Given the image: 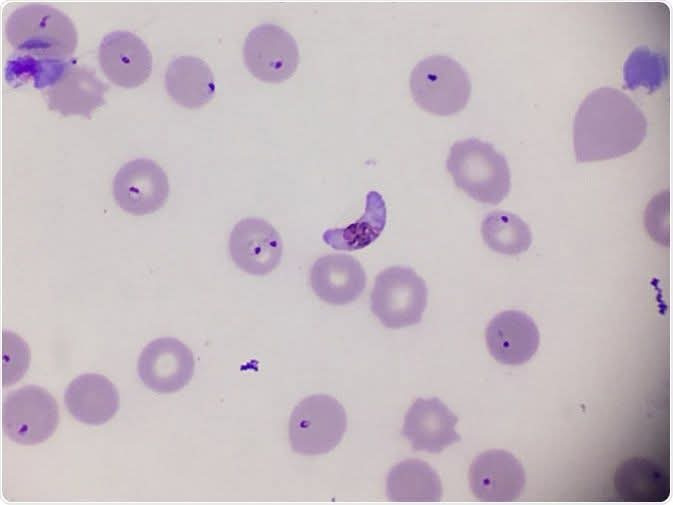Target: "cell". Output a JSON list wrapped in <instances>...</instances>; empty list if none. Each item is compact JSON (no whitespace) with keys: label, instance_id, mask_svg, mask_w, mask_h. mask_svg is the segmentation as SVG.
Here are the masks:
<instances>
[{"label":"cell","instance_id":"5","mask_svg":"<svg viewBox=\"0 0 673 505\" xmlns=\"http://www.w3.org/2000/svg\"><path fill=\"white\" fill-rule=\"evenodd\" d=\"M346 428L345 409L335 398L312 395L300 401L290 416V445L301 455L325 454L340 443Z\"/></svg>","mask_w":673,"mask_h":505},{"label":"cell","instance_id":"7","mask_svg":"<svg viewBox=\"0 0 673 505\" xmlns=\"http://www.w3.org/2000/svg\"><path fill=\"white\" fill-rule=\"evenodd\" d=\"M59 423L54 397L44 388L27 385L10 392L2 406L5 435L21 445H36L53 435Z\"/></svg>","mask_w":673,"mask_h":505},{"label":"cell","instance_id":"6","mask_svg":"<svg viewBox=\"0 0 673 505\" xmlns=\"http://www.w3.org/2000/svg\"><path fill=\"white\" fill-rule=\"evenodd\" d=\"M370 303L374 315L388 328L415 325L426 308L427 286L411 268L389 267L377 275Z\"/></svg>","mask_w":673,"mask_h":505},{"label":"cell","instance_id":"20","mask_svg":"<svg viewBox=\"0 0 673 505\" xmlns=\"http://www.w3.org/2000/svg\"><path fill=\"white\" fill-rule=\"evenodd\" d=\"M165 87L170 97L179 105L198 108L213 98L215 79L205 61L184 55L168 64Z\"/></svg>","mask_w":673,"mask_h":505},{"label":"cell","instance_id":"12","mask_svg":"<svg viewBox=\"0 0 673 505\" xmlns=\"http://www.w3.org/2000/svg\"><path fill=\"white\" fill-rule=\"evenodd\" d=\"M98 58L105 76L125 88L142 85L152 71V55L147 45L126 30L106 34L100 42Z\"/></svg>","mask_w":673,"mask_h":505},{"label":"cell","instance_id":"2","mask_svg":"<svg viewBox=\"0 0 673 505\" xmlns=\"http://www.w3.org/2000/svg\"><path fill=\"white\" fill-rule=\"evenodd\" d=\"M5 35L16 52L41 58L71 59L78 43L73 21L61 10L42 3L12 11Z\"/></svg>","mask_w":673,"mask_h":505},{"label":"cell","instance_id":"23","mask_svg":"<svg viewBox=\"0 0 673 505\" xmlns=\"http://www.w3.org/2000/svg\"><path fill=\"white\" fill-rule=\"evenodd\" d=\"M483 240L493 251L504 255H518L532 243L529 226L516 214L495 210L488 213L481 225Z\"/></svg>","mask_w":673,"mask_h":505},{"label":"cell","instance_id":"22","mask_svg":"<svg viewBox=\"0 0 673 505\" xmlns=\"http://www.w3.org/2000/svg\"><path fill=\"white\" fill-rule=\"evenodd\" d=\"M386 216V204L381 194L369 191L363 215L346 227L326 230L322 239L335 250L363 249L381 235L386 225Z\"/></svg>","mask_w":673,"mask_h":505},{"label":"cell","instance_id":"18","mask_svg":"<svg viewBox=\"0 0 673 505\" xmlns=\"http://www.w3.org/2000/svg\"><path fill=\"white\" fill-rule=\"evenodd\" d=\"M67 410L77 421L101 425L114 417L120 398L116 387L103 375L86 373L76 377L65 392Z\"/></svg>","mask_w":673,"mask_h":505},{"label":"cell","instance_id":"9","mask_svg":"<svg viewBox=\"0 0 673 505\" xmlns=\"http://www.w3.org/2000/svg\"><path fill=\"white\" fill-rule=\"evenodd\" d=\"M113 195L125 212L137 216L151 214L167 201L168 177L155 161L134 159L124 164L116 173Z\"/></svg>","mask_w":673,"mask_h":505},{"label":"cell","instance_id":"25","mask_svg":"<svg viewBox=\"0 0 673 505\" xmlns=\"http://www.w3.org/2000/svg\"><path fill=\"white\" fill-rule=\"evenodd\" d=\"M666 76L667 65L664 57L647 47L636 48L624 64V81L629 89L643 86L655 90Z\"/></svg>","mask_w":673,"mask_h":505},{"label":"cell","instance_id":"1","mask_svg":"<svg viewBox=\"0 0 673 505\" xmlns=\"http://www.w3.org/2000/svg\"><path fill=\"white\" fill-rule=\"evenodd\" d=\"M647 120L624 92L601 87L579 105L573 122L576 161L617 158L634 151L647 134Z\"/></svg>","mask_w":673,"mask_h":505},{"label":"cell","instance_id":"8","mask_svg":"<svg viewBox=\"0 0 673 505\" xmlns=\"http://www.w3.org/2000/svg\"><path fill=\"white\" fill-rule=\"evenodd\" d=\"M243 57L254 77L265 82H281L296 71L299 49L294 37L284 28L263 23L247 34Z\"/></svg>","mask_w":673,"mask_h":505},{"label":"cell","instance_id":"13","mask_svg":"<svg viewBox=\"0 0 673 505\" xmlns=\"http://www.w3.org/2000/svg\"><path fill=\"white\" fill-rule=\"evenodd\" d=\"M472 493L484 502H511L518 499L525 485L521 463L509 452L489 450L478 455L469 470Z\"/></svg>","mask_w":673,"mask_h":505},{"label":"cell","instance_id":"19","mask_svg":"<svg viewBox=\"0 0 673 505\" xmlns=\"http://www.w3.org/2000/svg\"><path fill=\"white\" fill-rule=\"evenodd\" d=\"M614 488L621 501L662 502L670 493V477L668 471L656 461L633 457L617 467Z\"/></svg>","mask_w":673,"mask_h":505},{"label":"cell","instance_id":"24","mask_svg":"<svg viewBox=\"0 0 673 505\" xmlns=\"http://www.w3.org/2000/svg\"><path fill=\"white\" fill-rule=\"evenodd\" d=\"M6 64L5 78L12 86L29 82L40 90L52 86L68 68L73 58L67 60L35 57L15 52Z\"/></svg>","mask_w":673,"mask_h":505},{"label":"cell","instance_id":"17","mask_svg":"<svg viewBox=\"0 0 673 505\" xmlns=\"http://www.w3.org/2000/svg\"><path fill=\"white\" fill-rule=\"evenodd\" d=\"M314 293L331 305L349 304L362 294L366 274L360 262L347 254H330L317 259L310 270Z\"/></svg>","mask_w":673,"mask_h":505},{"label":"cell","instance_id":"16","mask_svg":"<svg viewBox=\"0 0 673 505\" xmlns=\"http://www.w3.org/2000/svg\"><path fill=\"white\" fill-rule=\"evenodd\" d=\"M107 85L93 71L77 64L74 59L61 77L44 96L50 110L63 116L81 115L90 118L91 113L105 103Z\"/></svg>","mask_w":673,"mask_h":505},{"label":"cell","instance_id":"3","mask_svg":"<svg viewBox=\"0 0 673 505\" xmlns=\"http://www.w3.org/2000/svg\"><path fill=\"white\" fill-rule=\"evenodd\" d=\"M446 167L456 186L480 203L497 205L510 191L511 175L504 155L480 139L455 142Z\"/></svg>","mask_w":673,"mask_h":505},{"label":"cell","instance_id":"14","mask_svg":"<svg viewBox=\"0 0 673 505\" xmlns=\"http://www.w3.org/2000/svg\"><path fill=\"white\" fill-rule=\"evenodd\" d=\"M458 417L437 397L418 398L404 417L401 434L416 451L440 453L460 441Z\"/></svg>","mask_w":673,"mask_h":505},{"label":"cell","instance_id":"21","mask_svg":"<svg viewBox=\"0 0 673 505\" xmlns=\"http://www.w3.org/2000/svg\"><path fill=\"white\" fill-rule=\"evenodd\" d=\"M386 492L391 501L438 502L442 496V485L430 465L418 459H408L389 471Z\"/></svg>","mask_w":673,"mask_h":505},{"label":"cell","instance_id":"10","mask_svg":"<svg viewBox=\"0 0 673 505\" xmlns=\"http://www.w3.org/2000/svg\"><path fill=\"white\" fill-rule=\"evenodd\" d=\"M194 368L192 351L172 337L150 342L138 360L140 379L158 393H173L184 388L193 377Z\"/></svg>","mask_w":673,"mask_h":505},{"label":"cell","instance_id":"11","mask_svg":"<svg viewBox=\"0 0 673 505\" xmlns=\"http://www.w3.org/2000/svg\"><path fill=\"white\" fill-rule=\"evenodd\" d=\"M230 256L242 271L256 276L272 272L279 264L283 242L277 230L257 217L243 218L229 238Z\"/></svg>","mask_w":673,"mask_h":505},{"label":"cell","instance_id":"4","mask_svg":"<svg viewBox=\"0 0 673 505\" xmlns=\"http://www.w3.org/2000/svg\"><path fill=\"white\" fill-rule=\"evenodd\" d=\"M410 89L419 107L432 114L448 116L467 105L471 81L456 60L445 55H432L412 70Z\"/></svg>","mask_w":673,"mask_h":505},{"label":"cell","instance_id":"15","mask_svg":"<svg viewBox=\"0 0 673 505\" xmlns=\"http://www.w3.org/2000/svg\"><path fill=\"white\" fill-rule=\"evenodd\" d=\"M485 337L491 356L505 365H521L529 361L540 340L534 320L518 310L497 314L489 322Z\"/></svg>","mask_w":673,"mask_h":505}]
</instances>
